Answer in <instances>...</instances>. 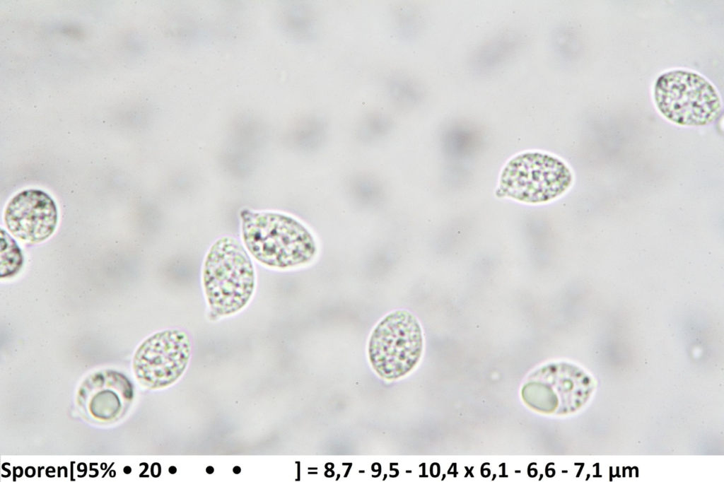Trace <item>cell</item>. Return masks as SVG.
Masks as SVG:
<instances>
[{
	"instance_id": "6da1fadb",
	"label": "cell",
	"mask_w": 724,
	"mask_h": 482,
	"mask_svg": "<svg viewBox=\"0 0 724 482\" xmlns=\"http://www.w3.org/2000/svg\"><path fill=\"white\" fill-rule=\"evenodd\" d=\"M240 218L246 249L261 264L284 269L306 264L314 258L317 247L313 235L293 217L245 209Z\"/></svg>"
},
{
	"instance_id": "7a4b0ae2",
	"label": "cell",
	"mask_w": 724,
	"mask_h": 482,
	"mask_svg": "<svg viewBox=\"0 0 724 482\" xmlns=\"http://www.w3.org/2000/svg\"><path fill=\"white\" fill-rule=\"evenodd\" d=\"M255 268L244 246L224 236L210 247L202 268V284L207 303L218 316L243 309L255 288Z\"/></svg>"
},
{
	"instance_id": "3957f363",
	"label": "cell",
	"mask_w": 724,
	"mask_h": 482,
	"mask_svg": "<svg viewBox=\"0 0 724 482\" xmlns=\"http://www.w3.org/2000/svg\"><path fill=\"white\" fill-rule=\"evenodd\" d=\"M660 113L682 126H704L715 121L722 110L714 87L703 76L686 70L661 75L654 89Z\"/></svg>"
},
{
	"instance_id": "277c9868",
	"label": "cell",
	"mask_w": 724,
	"mask_h": 482,
	"mask_svg": "<svg viewBox=\"0 0 724 482\" xmlns=\"http://www.w3.org/2000/svg\"><path fill=\"white\" fill-rule=\"evenodd\" d=\"M423 346L422 330L416 317L407 310H395L383 318L373 331L369 360L380 377L395 380L415 367Z\"/></svg>"
},
{
	"instance_id": "5b68a950",
	"label": "cell",
	"mask_w": 724,
	"mask_h": 482,
	"mask_svg": "<svg viewBox=\"0 0 724 482\" xmlns=\"http://www.w3.org/2000/svg\"><path fill=\"white\" fill-rule=\"evenodd\" d=\"M571 182L572 174L561 160L530 152L508 162L501 176L499 190L502 195L535 204L561 195Z\"/></svg>"
},
{
	"instance_id": "8992f818",
	"label": "cell",
	"mask_w": 724,
	"mask_h": 482,
	"mask_svg": "<svg viewBox=\"0 0 724 482\" xmlns=\"http://www.w3.org/2000/svg\"><path fill=\"white\" fill-rule=\"evenodd\" d=\"M590 379L578 368L554 363L532 372L521 395L532 409L543 413L564 414L577 409L590 392Z\"/></svg>"
},
{
	"instance_id": "52a82bcc",
	"label": "cell",
	"mask_w": 724,
	"mask_h": 482,
	"mask_svg": "<svg viewBox=\"0 0 724 482\" xmlns=\"http://www.w3.org/2000/svg\"><path fill=\"white\" fill-rule=\"evenodd\" d=\"M191 354L189 336L169 329L145 340L136 350L133 369L139 382L149 389L168 386L185 371Z\"/></svg>"
},
{
	"instance_id": "ba28073f",
	"label": "cell",
	"mask_w": 724,
	"mask_h": 482,
	"mask_svg": "<svg viewBox=\"0 0 724 482\" xmlns=\"http://www.w3.org/2000/svg\"><path fill=\"white\" fill-rule=\"evenodd\" d=\"M133 398L129 380L113 370L90 375L81 386L77 404L81 414L96 423H109L121 418Z\"/></svg>"
},
{
	"instance_id": "9c48e42d",
	"label": "cell",
	"mask_w": 724,
	"mask_h": 482,
	"mask_svg": "<svg viewBox=\"0 0 724 482\" xmlns=\"http://www.w3.org/2000/svg\"><path fill=\"white\" fill-rule=\"evenodd\" d=\"M4 221L13 236L27 242L37 243L53 233L57 223V210L45 192L25 190L9 202Z\"/></svg>"
},
{
	"instance_id": "30bf717a",
	"label": "cell",
	"mask_w": 724,
	"mask_h": 482,
	"mask_svg": "<svg viewBox=\"0 0 724 482\" xmlns=\"http://www.w3.org/2000/svg\"><path fill=\"white\" fill-rule=\"evenodd\" d=\"M276 22L286 35L300 42H312L320 34L318 11L312 4L298 1L281 4L275 14Z\"/></svg>"
},
{
	"instance_id": "8fae6325",
	"label": "cell",
	"mask_w": 724,
	"mask_h": 482,
	"mask_svg": "<svg viewBox=\"0 0 724 482\" xmlns=\"http://www.w3.org/2000/svg\"><path fill=\"white\" fill-rule=\"evenodd\" d=\"M387 90L392 101L400 106H410L421 96L417 83L405 73L391 75L387 81Z\"/></svg>"
},
{
	"instance_id": "7c38bea8",
	"label": "cell",
	"mask_w": 724,
	"mask_h": 482,
	"mask_svg": "<svg viewBox=\"0 0 724 482\" xmlns=\"http://www.w3.org/2000/svg\"><path fill=\"white\" fill-rule=\"evenodd\" d=\"M1 277L15 275L20 270L23 258L16 241L3 229L1 230Z\"/></svg>"
},
{
	"instance_id": "4fadbf2b",
	"label": "cell",
	"mask_w": 724,
	"mask_h": 482,
	"mask_svg": "<svg viewBox=\"0 0 724 482\" xmlns=\"http://www.w3.org/2000/svg\"><path fill=\"white\" fill-rule=\"evenodd\" d=\"M392 17L399 37L410 40L416 33V17L410 4H398L392 8Z\"/></svg>"
},
{
	"instance_id": "5bb4252c",
	"label": "cell",
	"mask_w": 724,
	"mask_h": 482,
	"mask_svg": "<svg viewBox=\"0 0 724 482\" xmlns=\"http://www.w3.org/2000/svg\"><path fill=\"white\" fill-rule=\"evenodd\" d=\"M233 472L235 474H239L240 472L241 469H240V468L239 466H235L233 468Z\"/></svg>"
},
{
	"instance_id": "9a60e30c",
	"label": "cell",
	"mask_w": 724,
	"mask_h": 482,
	"mask_svg": "<svg viewBox=\"0 0 724 482\" xmlns=\"http://www.w3.org/2000/svg\"><path fill=\"white\" fill-rule=\"evenodd\" d=\"M208 474H212L214 472V468L212 466H208L206 469Z\"/></svg>"
},
{
	"instance_id": "2e32d148",
	"label": "cell",
	"mask_w": 724,
	"mask_h": 482,
	"mask_svg": "<svg viewBox=\"0 0 724 482\" xmlns=\"http://www.w3.org/2000/svg\"><path fill=\"white\" fill-rule=\"evenodd\" d=\"M176 471H177V469H176V468L175 466H170L169 468V472L170 474H175L176 472Z\"/></svg>"
},
{
	"instance_id": "e0dca14e",
	"label": "cell",
	"mask_w": 724,
	"mask_h": 482,
	"mask_svg": "<svg viewBox=\"0 0 724 482\" xmlns=\"http://www.w3.org/2000/svg\"><path fill=\"white\" fill-rule=\"evenodd\" d=\"M124 472H125L126 474H129V473H130V472H131V469H130V468H129V466H126V467H125V468L124 469Z\"/></svg>"
}]
</instances>
